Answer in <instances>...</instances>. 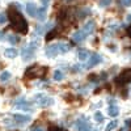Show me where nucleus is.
<instances>
[{
	"instance_id": "nucleus-1",
	"label": "nucleus",
	"mask_w": 131,
	"mask_h": 131,
	"mask_svg": "<svg viewBox=\"0 0 131 131\" xmlns=\"http://www.w3.org/2000/svg\"><path fill=\"white\" fill-rule=\"evenodd\" d=\"M8 15H9V20L12 23V28L18 31V33H26L28 28H26V21L25 18L21 16L17 10H15L13 8H9L8 9Z\"/></svg>"
},
{
	"instance_id": "nucleus-2",
	"label": "nucleus",
	"mask_w": 131,
	"mask_h": 131,
	"mask_svg": "<svg viewBox=\"0 0 131 131\" xmlns=\"http://www.w3.org/2000/svg\"><path fill=\"white\" fill-rule=\"evenodd\" d=\"M70 49L71 47H70V45H67V43L58 42V43H55V45L47 46L46 50H45V54L50 58H54V57H57L58 54H64V52L70 51Z\"/></svg>"
},
{
	"instance_id": "nucleus-3",
	"label": "nucleus",
	"mask_w": 131,
	"mask_h": 131,
	"mask_svg": "<svg viewBox=\"0 0 131 131\" xmlns=\"http://www.w3.org/2000/svg\"><path fill=\"white\" fill-rule=\"evenodd\" d=\"M43 73H45V68L42 67H37V66H33V67H29L24 75V78L30 80V79H34L37 78V76H42Z\"/></svg>"
},
{
	"instance_id": "nucleus-4",
	"label": "nucleus",
	"mask_w": 131,
	"mask_h": 131,
	"mask_svg": "<svg viewBox=\"0 0 131 131\" xmlns=\"http://www.w3.org/2000/svg\"><path fill=\"white\" fill-rule=\"evenodd\" d=\"M34 100H36V102H37L38 105H41V106H50V105L54 104L52 97H50V96H47V94H45V93H38V94H36V96H34Z\"/></svg>"
},
{
	"instance_id": "nucleus-5",
	"label": "nucleus",
	"mask_w": 131,
	"mask_h": 131,
	"mask_svg": "<svg viewBox=\"0 0 131 131\" xmlns=\"http://www.w3.org/2000/svg\"><path fill=\"white\" fill-rule=\"evenodd\" d=\"M12 119L16 125H26L31 121V117L30 115H24V114H13Z\"/></svg>"
},
{
	"instance_id": "nucleus-6",
	"label": "nucleus",
	"mask_w": 131,
	"mask_h": 131,
	"mask_svg": "<svg viewBox=\"0 0 131 131\" xmlns=\"http://www.w3.org/2000/svg\"><path fill=\"white\" fill-rule=\"evenodd\" d=\"M75 127L78 128L79 131H92V126H91V125L88 123V121H85L84 118L79 119V121L76 122Z\"/></svg>"
},
{
	"instance_id": "nucleus-7",
	"label": "nucleus",
	"mask_w": 131,
	"mask_h": 131,
	"mask_svg": "<svg viewBox=\"0 0 131 131\" xmlns=\"http://www.w3.org/2000/svg\"><path fill=\"white\" fill-rule=\"evenodd\" d=\"M21 54H23L24 60H30V59H33V57H34V51H33L30 47H24L23 51H21Z\"/></svg>"
},
{
	"instance_id": "nucleus-8",
	"label": "nucleus",
	"mask_w": 131,
	"mask_h": 131,
	"mask_svg": "<svg viewBox=\"0 0 131 131\" xmlns=\"http://www.w3.org/2000/svg\"><path fill=\"white\" fill-rule=\"evenodd\" d=\"M101 60H102V59H101V55H98V54H93L92 58H89V62H88V64H86V68L93 67V66L98 64Z\"/></svg>"
},
{
	"instance_id": "nucleus-9",
	"label": "nucleus",
	"mask_w": 131,
	"mask_h": 131,
	"mask_svg": "<svg viewBox=\"0 0 131 131\" xmlns=\"http://www.w3.org/2000/svg\"><path fill=\"white\" fill-rule=\"evenodd\" d=\"M37 10H38V8L36 7V4H34V3H28V4H26V13H28L29 16L36 17Z\"/></svg>"
},
{
	"instance_id": "nucleus-10",
	"label": "nucleus",
	"mask_w": 131,
	"mask_h": 131,
	"mask_svg": "<svg viewBox=\"0 0 131 131\" xmlns=\"http://www.w3.org/2000/svg\"><path fill=\"white\" fill-rule=\"evenodd\" d=\"M72 38H73L75 42H83L86 38V34H85L83 30H78V31H75L73 34H72Z\"/></svg>"
},
{
	"instance_id": "nucleus-11",
	"label": "nucleus",
	"mask_w": 131,
	"mask_h": 131,
	"mask_svg": "<svg viewBox=\"0 0 131 131\" xmlns=\"http://www.w3.org/2000/svg\"><path fill=\"white\" fill-rule=\"evenodd\" d=\"M93 30H94V21L89 20L88 23H86V24L84 25V28H83V31L85 33L86 36H88V34H92V33H93Z\"/></svg>"
},
{
	"instance_id": "nucleus-12",
	"label": "nucleus",
	"mask_w": 131,
	"mask_h": 131,
	"mask_svg": "<svg viewBox=\"0 0 131 131\" xmlns=\"http://www.w3.org/2000/svg\"><path fill=\"white\" fill-rule=\"evenodd\" d=\"M36 18H37L38 21H45V20H46V7L38 8L37 15H36Z\"/></svg>"
},
{
	"instance_id": "nucleus-13",
	"label": "nucleus",
	"mask_w": 131,
	"mask_h": 131,
	"mask_svg": "<svg viewBox=\"0 0 131 131\" xmlns=\"http://www.w3.org/2000/svg\"><path fill=\"white\" fill-rule=\"evenodd\" d=\"M107 114L110 117H117L119 114V107L117 105H109L107 107Z\"/></svg>"
},
{
	"instance_id": "nucleus-14",
	"label": "nucleus",
	"mask_w": 131,
	"mask_h": 131,
	"mask_svg": "<svg viewBox=\"0 0 131 131\" xmlns=\"http://www.w3.org/2000/svg\"><path fill=\"white\" fill-rule=\"evenodd\" d=\"M4 55L9 59H15L17 57V50L16 49H7V50H4Z\"/></svg>"
},
{
	"instance_id": "nucleus-15",
	"label": "nucleus",
	"mask_w": 131,
	"mask_h": 131,
	"mask_svg": "<svg viewBox=\"0 0 131 131\" xmlns=\"http://www.w3.org/2000/svg\"><path fill=\"white\" fill-rule=\"evenodd\" d=\"M39 43H41V38L37 36H34V38H33L31 39V42H30V45H29V47L33 50V51H34V50H37L38 49V46H39Z\"/></svg>"
},
{
	"instance_id": "nucleus-16",
	"label": "nucleus",
	"mask_w": 131,
	"mask_h": 131,
	"mask_svg": "<svg viewBox=\"0 0 131 131\" xmlns=\"http://www.w3.org/2000/svg\"><path fill=\"white\" fill-rule=\"evenodd\" d=\"M131 79V70H125L122 73H121V76H119V80L121 81H128Z\"/></svg>"
},
{
	"instance_id": "nucleus-17",
	"label": "nucleus",
	"mask_w": 131,
	"mask_h": 131,
	"mask_svg": "<svg viewBox=\"0 0 131 131\" xmlns=\"http://www.w3.org/2000/svg\"><path fill=\"white\" fill-rule=\"evenodd\" d=\"M88 57H89V52L86 51V50H79L78 51V58H79L80 62H84L86 59H89Z\"/></svg>"
},
{
	"instance_id": "nucleus-18",
	"label": "nucleus",
	"mask_w": 131,
	"mask_h": 131,
	"mask_svg": "<svg viewBox=\"0 0 131 131\" xmlns=\"http://www.w3.org/2000/svg\"><path fill=\"white\" fill-rule=\"evenodd\" d=\"M10 72L9 71H3V72H0V83H7L9 79H10Z\"/></svg>"
},
{
	"instance_id": "nucleus-19",
	"label": "nucleus",
	"mask_w": 131,
	"mask_h": 131,
	"mask_svg": "<svg viewBox=\"0 0 131 131\" xmlns=\"http://www.w3.org/2000/svg\"><path fill=\"white\" fill-rule=\"evenodd\" d=\"M63 72L60 71V70H57L55 72H54V80L55 81H60V80H63Z\"/></svg>"
},
{
	"instance_id": "nucleus-20",
	"label": "nucleus",
	"mask_w": 131,
	"mask_h": 131,
	"mask_svg": "<svg viewBox=\"0 0 131 131\" xmlns=\"http://www.w3.org/2000/svg\"><path fill=\"white\" fill-rule=\"evenodd\" d=\"M117 126H118V122L117 121H112V122H109L107 126L105 127V131H113Z\"/></svg>"
},
{
	"instance_id": "nucleus-21",
	"label": "nucleus",
	"mask_w": 131,
	"mask_h": 131,
	"mask_svg": "<svg viewBox=\"0 0 131 131\" xmlns=\"http://www.w3.org/2000/svg\"><path fill=\"white\" fill-rule=\"evenodd\" d=\"M94 121L98 122V123L104 121V115H102L101 112H96V113H94Z\"/></svg>"
},
{
	"instance_id": "nucleus-22",
	"label": "nucleus",
	"mask_w": 131,
	"mask_h": 131,
	"mask_svg": "<svg viewBox=\"0 0 131 131\" xmlns=\"http://www.w3.org/2000/svg\"><path fill=\"white\" fill-rule=\"evenodd\" d=\"M8 41L12 43V45H16V43L20 41V38H18L17 36H9V37H8Z\"/></svg>"
},
{
	"instance_id": "nucleus-23",
	"label": "nucleus",
	"mask_w": 131,
	"mask_h": 131,
	"mask_svg": "<svg viewBox=\"0 0 131 131\" xmlns=\"http://www.w3.org/2000/svg\"><path fill=\"white\" fill-rule=\"evenodd\" d=\"M55 34H57V30H52L51 33H49V34H47V37H46V39L47 41H51L54 37H55Z\"/></svg>"
},
{
	"instance_id": "nucleus-24",
	"label": "nucleus",
	"mask_w": 131,
	"mask_h": 131,
	"mask_svg": "<svg viewBox=\"0 0 131 131\" xmlns=\"http://www.w3.org/2000/svg\"><path fill=\"white\" fill-rule=\"evenodd\" d=\"M112 3V0H100V5L101 7H106Z\"/></svg>"
},
{
	"instance_id": "nucleus-25",
	"label": "nucleus",
	"mask_w": 131,
	"mask_h": 131,
	"mask_svg": "<svg viewBox=\"0 0 131 131\" xmlns=\"http://www.w3.org/2000/svg\"><path fill=\"white\" fill-rule=\"evenodd\" d=\"M7 21V15L5 13H0V24H4Z\"/></svg>"
},
{
	"instance_id": "nucleus-26",
	"label": "nucleus",
	"mask_w": 131,
	"mask_h": 131,
	"mask_svg": "<svg viewBox=\"0 0 131 131\" xmlns=\"http://www.w3.org/2000/svg\"><path fill=\"white\" fill-rule=\"evenodd\" d=\"M121 3H122V5L127 7V5H130V4H131V0H121Z\"/></svg>"
},
{
	"instance_id": "nucleus-27",
	"label": "nucleus",
	"mask_w": 131,
	"mask_h": 131,
	"mask_svg": "<svg viewBox=\"0 0 131 131\" xmlns=\"http://www.w3.org/2000/svg\"><path fill=\"white\" fill-rule=\"evenodd\" d=\"M49 2H50V0H41L42 5H43V7H46V8H47V4H49Z\"/></svg>"
},
{
	"instance_id": "nucleus-28",
	"label": "nucleus",
	"mask_w": 131,
	"mask_h": 131,
	"mask_svg": "<svg viewBox=\"0 0 131 131\" xmlns=\"http://www.w3.org/2000/svg\"><path fill=\"white\" fill-rule=\"evenodd\" d=\"M31 131H45V128H43V127H34Z\"/></svg>"
},
{
	"instance_id": "nucleus-29",
	"label": "nucleus",
	"mask_w": 131,
	"mask_h": 131,
	"mask_svg": "<svg viewBox=\"0 0 131 131\" xmlns=\"http://www.w3.org/2000/svg\"><path fill=\"white\" fill-rule=\"evenodd\" d=\"M73 71H80V66H75V67H73Z\"/></svg>"
},
{
	"instance_id": "nucleus-30",
	"label": "nucleus",
	"mask_w": 131,
	"mask_h": 131,
	"mask_svg": "<svg viewBox=\"0 0 131 131\" xmlns=\"http://www.w3.org/2000/svg\"><path fill=\"white\" fill-rule=\"evenodd\" d=\"M128 36H130V37H131V26H130V28H128Z\"/></svg>"
},
{
	"instance_id": "nucleus-31",
	"label": "nucleus",
	"mask_w": 131,
	"mask_h": 131,
	"mask_svg": "<svg viewBox=\"0 0 131 131\" xmlns=\"http://www.w3.org/2000/svg\"><path fill=\"white\" fill-rule=\"evenodd\" d=\"M127 21H131V15H128V16H127Z\"/></svg>"
}]
</instances>
